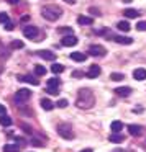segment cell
I'll use <instances>...</instances> for the list:
<instances>
[{"instance_id":"6da1fadb","label":"cell","mask_w":146,"mask_h":152,"mask_svg":"<svg viewBox=\"0 0 146 152\" xmlns=\"http://www.w3.org/2000/svg\"><path fill=\"white\" fill-rule=\"evenodd\" d=\"M94 102H95V98H94V93L90 92L89 88H82L79 90V95H77V102L76 105L79 106V108H92L94 106Z\"/></svg>"},{"instance_id":"7a4b0ae2","label":"cell","mask_w":146,"mask_h":152,"mask_svg":"<svg viewBox=\"0 0 146 152\" xmlns=\"http://www.w3.org/2000/svg\"><path fill=\"white\" fill-rule=\"evenodd\" d=\"M61 13H63V10H61L58 5H44V7L41 8V15H43V18H46L48 21H56L58 18L61 17Z\"/></svg>"},{"instance_id":"3957f363","label":"cell","mask_w":146,"mask_h":152,"mask_svg":"<svg viewBox=\"0 0 146 152\" xmlns=\"http://www.w3.org/2000/svg\"><path fill=\"white\" fill-rule=\"evenodd\" d=\"M58 134H59L61 137H64V139H72L74 137L72 128H71V124H66V123L58 126Z\"/></svg>"},{"instance_id":"277c9868","label":"cell","mask_w":146,"mask_h":152,"mask_svg":"<svg viewBox=\"0 0 146 152\" xmlns=\"http://www.w3.org/2000/svg\"><path fill=\"white\" fill-rule=\"evenodd\" d=\"M89 54L94 57H103L107 54V49L103 46H100V44H92L89 48Z\"/></svg>"},{"instance_id":"5b68a950","label":"cell","mask_w":146,"mask_h":152,"mask_svg":"<svg viewBox=\"0 0 146 152\" xmlns=\"http://www.w3.org/2000/svg\"><path fill=\"white\" fill-rule=\"evenodd\" d=\"M30 96H31V92L28 88H20L17 92V95H15V102H17V103H23V102H27Z\"/></svg>"},{"instance_id":"8992f818","label":"cell","mask_w":146,"mask_h":152,"mask_svg":"<svg viewBox=\"0 0 146 152\" xmlns=\"http://www.w3.org/2000/svg\"><path fill=\"white\" fill-rule=\"evenodd\" d=\"M79 43V39H77L74 34H67V36H64L63 39H61V44L66 48H71V46H76V44Z\"/></svg>"},{"instance_id":"52a82bcc","label":"cell","mask_w":146,"mask_h":152,"mask_svg":"<svg viewBox=\"0 0 146 152\" xmlns=\"http://www.w3.org/2000/svg\"><path fill=\"white\" fill-rule=\"evenodd\" d=\"M23 34L27 38H30V39H35V38L38 36V28L31 26V25H27V26L23 28Z\"/></svg>"},{"instance_id":"ba28073f","label":"cell","mask_w":146,"mask_h":152,"mask_svg":"<svg viewBox=\"0 0 146 152\" xmlns=\"http://www.w3.org/2000/svg\"><path fill=\"white\" fill-rule=\"evenodd\" d=\"M100 72H102V69H100L99 66H90L89 70H87L86 77L87 79H97V77L100 75Z\"/></svg>"},{"instance_id":"9c48e42d","label":"cell","mask_w":146,"mask_h":152,"mask_svg":"<svg viewBox=\"0 0 146 152\" xmlns=\"http://www.w3.org/2000/svg\"><path fill=\"white\" fill-rule=\"evenodd\" d=\"M17 79L20 80V82H27V83H31V85H40V80L35 75H18Z\"/></svg>"},{"instance_id":"30bf717a","label":"cell","mask_w":146,"mask_h":152,"mask_svg":"<svg viewBox=\"0 0 146 152\" xmlns=\"http://www.w3.org/2000/svg\"><path fill=\"white\" fill-rule=\"evenodd\" d=\"M133 77H135V80H146V69H143V67H138V69L133 70Z\"/></svg>"},{"instance_id":"8fae6325","label":"cell","mask_w":146,"mask_h":152,"mask_svg":"<svg viewBox=\"0 0 146 152\" xmlns=\"http://www.w3.org/2000/svg\"><path fill=\"white\" fill-rule=\"evenodd\" d=\"M69 57H71L72 61H76V62H84V61L87 59V54L80 53V51H76V53H71Z\"/></svg>"},{"instance_id":"7c38bea8","label":"cell","mask_w":146,"mask_h":152,"mask_svg":"<svg viewBox=\"0 0 146 152\" xmlns=\"http://www.w3.org/2000/svg\"><path fill=\"white\" fill-rule=\"evenodd\" d=\"M38 56L44 61H54L56 59V54L51 53V51H38Z\"/></svg>"},{"instance_id":"4fadbf2b","label":"cell","mask_w":146,"mask_h":152,"mask_svg":"<svg viewBox=\"0 0 146 152\" xmlns=\"http://www.w3.org/2000/svg\"><path fill=\"white\" fill-rule=\"evenodd\" d=\"M133 90L130 88V87H118V88H115V93L118 96H130L131 95Z\"/></svg>"},{"instance_id":"5bb4252c","label":"cell","mask_w":146,"mask_h":152,"mask_svg":"<svg viewBox=\"0 0 146 152\" xmlns=\"http://www.w3.org/2000/svg\"><path fill=\"white\" fill-rule=\"evenodd\" d=\"M128 131H130V134H131V136H136V137H138V136H141L143 128L139 124H130L128 126Z\"/></svg>"},{"instance_id":"9a60e30c","label":"cell","mask_w":146,"mask_h":152,"mask_svg":"<svg viewBox=\"0 0 146 152\" xmlns=\"http://www.w3.org/2000/svg\"><path fill=\"white\" fill-rule=\"evenodd\" d=\"M112 38L118 44H133V38H128V36H112Z\"/></svg>"},{"instance_id":"2e32d148","label":"cell","mask_w":146,"mask_h":152,"mask_svg":"<svg viewBox=\"0 0 146 152\" xmlns=\"http://www.w3.org/2000/svg\"><path fill=\"white\" fill-rule=\"evenodd\" d=\"M41 108L46 110V111H51V110L54 108V103L51 102V100H48V98H43L41 100Z\"/></svg>"},{"instance_id":"e0dca14e","label":"cell","mask_w":146,"mask_h":152,"mask_svg":"<svg viewBox=\"0 0 146 152\" xmlns=\"http://www.w3.org/2000/svg\"><path fill=\"white\" fill-rule=\"evenodd\" d=\"M123 129V123L122 121H112V124H110V131L112 132H120Z\"/></svg>"},{"instance_id":"ac0fdd59","label":"cell","mask_w":146,"mask_h":152,"mask_svg":"<svg viewBox=\"0 0 146 152\" xmlns=\"http://www.w3.org/2000/svg\"><path fill=\"white\" fill-rule=\"evenodd\" d=\"M21 145L18 144H5L4 145V152H20Z\"/></svg>"},{"instance_id":"d6986e66","label":"cell","mask_w":146,"mask_h":152,"mask_svg":"<svg viewBox=\"0 0 146 152\" xmlns=\"http://www.w3.org/2000/svg\"><path fill=\"white\" fill-rule=\"evenodd\" d=\"M77 23L84 26V25H92V23H94V20H92V17H84V15H82V17L77 18Z\"/></svg>"},{"instance_id":"ffe728a7","label":"cell","mask_w":146,"mask_h":152,"mask_svg":"<svg viewBox=\"0 0 146 152\" xmlns=\"http://www.w3.org/2000/svg\"><path fill=\"white\" fill-rule=\"evenodd\" d=\"M117 28H118L120 31H123V33H126V31H130V23L128 21H118V23H117Z\"/></svg>"},{"instance_id":"44dd1931","label":"cell","mask_w":146,"mask_h":152,"mask_svg":"<svg viewBox=\"0 0 146 152\" xmlns=\"http://www.w3.org/2000/svg\"><path fill=\"white\" fill-rule=\"evenodd\" d=\"M108 139H110V142H123V136L122 134H118V132H112V134L108 136Z\"/></svg>"},{"instance_id":"7402d4cb","label":"cell","mask_w":146,"mask_h":152,"mask_svg":"<svg viewBox=\"0 0 146 152\" xmlns=\"http://www.w3.org/2000/svg\"><path fill=\"white\" fill-rule=\"evenodd\" d=\"M123 15H125L126 18H136L139 13H138L136 10H133V8H126V10L123 12Z\"/></svg>"},{"instance_id":"603a6c76","label":"cell","mask_w":146,"mask_h":152,"mask_svg":"<svg viewBox=\"0 0 146 152\" xmlns=\"http://www.w3.org/2000/svg\"><path fill=\"white\" fill-rule=\"evenodd\" d=\"M51 70H53V74H63L64 66L63 64H53V66H51Z\"/></svg>"},{"instance_id":"cb8c5ba5","label":"cell","mask_w":146,"mask_h":152,"mask_svg":"<svg viewBox=\"0 0 146 152\" xmlns=\"http://www.w3.org/2000/svg\"><path fill=\"white\" fill-rule=\"evenodd\" d=\"M0 124L2 126H10L12 124V118H8L7 115H0Z\"/></svg>"},{"instance_id":"d4e9b609","label":"cell","mask_w":146,"mask_h":152,"mask_svg":"<svg viewBox=\"0 0 146 152\" xmlns=\"http://www.w3.org/2000/svg\"><path fill=\"white\" fill-rule=\"evenodd\" d=\"M123 79H125V75H123V74H120V72L110 74V80H113V82H120V80H123Z\"/></svg>"},{"instance_id":"484cf974","label":"cell","mask_w":146,"mask_h":152,"mask_svg":"<svg viewBox=\"0 0 146 152\" xmlns=\"http://www.w3.org/2000/svg\"><path fill=\"white\" fill-rule=\"evenodd\" d=\"M59 85H61V80H59V79H56V77H53V79L48 80V87H54V88H59Z\"/></svg>"},{"instance_id":"4316f807","label":"cell","mask_w":146,"mask_h":152,"mask_svg":"<svg viewBox=\"0 0 146 152\" xmlns=\"http://www.w3.org/2000/svg\"><path fill=\"white\" fill-rule=\"evenodd\" d=\"M58 33L59 34H72V28L71 26H63V28H58Z\"/></svg>"},{"instance_id":"83f0119b","label":"cell","mask_w":146,"mask_h":152,"mask_svg":"<svg viewBox=\"0 0 146 152\" xmlns=\"http://www.w3.org/2000/svg\"><path fill=\"white\" fill-rule=\"evenodd\" d=\"M35 74H36L38 77H40V75H44V74H46V69H44L43 66H35Z\"/></svg>"},{"instance_id":"f1b7e54d","label":"cell","mask_w":146,"mask_h":152,"mask_svg":"<svg viewBox=\"0 0 146 152\" xmlns=\"http://www.w3.org/2000/svg\"><path fill=\"white\" fill-rule=\"evenodd\" d=\"M21 129H25V132H28V134H33V128L27 123H21Z\"/></svg>"},{"instance_id":"f546056e","label":"cell","mask_w":146,"mask_h":152,"mask_svg":"<svg viewBox=\"0 0 146 152\" xmlns=\"http://www.w3.org/2000/svg\"><path fill=\"white\" fill-rule=\"evenodd\" d=\"M67 105H69V103H67V100H64V98L58 100V103H56V106H58V108H66Z\"/></svg>"},{"instance_id":"4dcf8cb0","label":"cell","mask_w":146,"mask_h":152,"mask_svg":"<svg viewBox=\"0 0 146 152\" xmlns=\"http://www.w3.org/2000/svg\"><path fill=\"white\" fill-rule=\"evenodd\" d=\"M136 30L138 31H146V21H138V23H136Z\"/></svg>"},{"instance_id":"1f68e13d","label":"cell","mask_w":146,"mask_h":152,"mask_svg":"<svg viewBox=\"0 0 146 152\" xmlns=\"http://www.w3.org/2000/svg\"><path fill=\"white\" fill-rule=\"evenodd\" d=\"M12 48L13 49H21L23 48V41H12Z\"/></svg>"},{"instance_id":"d6a6232c","label":"cell","mask_w":146,"mask_h":152,"mask_svg":"<svg viewBox=\"0 0 146 152\" xmlns=\"http://www.w3.org/2000/svg\"><path fill=\"white\" fill-rule=\"evenodd\" d=\"M10 21V18H8V15L7 13H0V23H8Z\"/></svg>"},{"instance_id":"836d02e7","label":"cell","mask_w":146,"mask_h":152,"mask_svg":"<svg viewBox=\"0 0 146 152\" xmlns=\"http://www.w3.org/2000/svg\"><path fill=\"white\" fill-rule=\"evenodd\" d=\"M46 92L49 93V95H58V93H59V92H58V88H54V87H48Z\"/></svg>"},{"instance_id":"e575fe53","label":"cell","mask_w":146,"mask_h":152,"mask_svg":"<svg viewBox=\"0 0 146 152\" xmlns=\"http://www.w3.org/2000/svg\"><path fill=\"white\" fill-rule=\"evenodd\" d=\"M4 28H5V30H7V31H13L15 25L12 23V21H8V23H5V25H4Z\"/></svg>"},{"instance_id":"d590c367","label":"cell","mask_w":146,"mask_h":152,"mask_svg":"<svg viewBox=\"0 0 146 152\" xmlns=\"http://www.w3.org/2000/svg\"><path fill=\"white\" fill-rule=\"evenodd\" d=\"M89 12H90V13L94 15V17H99V15H100L99 8H94V7H90V8H89Z\"/></svg>"},{"instance_id":"8d00e7d4","label":"cell","mask_w":146,"mask_h":152,"mask_svg":"<svg viewBox=\"0 0 146 152\" xmlns=\"http://www.w3.org/2000/svg\"><path fill=\"white\" fill-rule=\"evenodd\" d=\"M31 144H33V145H36V147H41V145H43V142H41V141H38V139H31Z\"/></svg>"},{"instance_id":"74e56055","label":"cell","mask_w":146,"mask_h":152,"mask_svg":"<svg viewBox=\"0 0 146 152\" xmlns=\"http://www.w3.org/2000/svg\"><path fill=\"white\" fill-rule=\"evenodd\" d=\"M10 5H17V4H20V0H7Z\"/></svg>"},{"instance_id":"f35d334b","label":"cell","mask_w":146,"mask_h":152,"mask_svg":"<svg viewBox=\"0 0 146 152\" xmlns=\"http://www.w3.org/2000/svg\"><path fill=\"white\" fill-rule=\"evenodd\" d=\"M5 111H7V110H5V105H0V115H5Z\"/></svg>"},{"instance_id":"ab89813d","label":"cell","mask_w":146,"mask_h":152,"mask_svg":"<svg viewBox=\"0 0 146 152\" xmlns=\"http://www.w3.org/2000/svg\"><path fill=\"white\" fill-rule=\"evenodd\" d=\"M72 75H74V77H82V75H84V74H82V72H74V74H72Z\"/></svg>"},{"instance_id":"60d3db41","label":"cell","mask_w":146,"mask_h":152,"mask_svg":"<svg viewBox=\"0 0 146 152\" xmlns=\"http://www.w3.org/2000/svg\"><path fill=\"white\" fill-rule=\"evenodd\" d=\"M30 20V17H28V15H25V17H21V21H28Z\"/></svg>"},{"instance_id":"b9f144b4","label":"cell","mask_w":146,"mask_h":152,"mask_svg":"<svg viewBox=\"0 0 146 152\" xmlns=\"http://www.w3.org/2000/svg\"><path fill=\"white\" fill-rule=\"evenodd\" d=\"M64 2H66V4H71V5L76 4V0H64Z\"/></svg>"},{"instance_id":"7bdbcfd3","label":"cell","mask_w":146,"mask_h":152,"mask_svg":"<svg viewBox=\"0 0 146 152\" xmlns=\"http://www.w3.org/2000/svg\"><path fill=\"white\" fill-rule=\"evenodd\" d=\"M80 152H92V149H84V151H80Z\"/></svg>"},{"instance_id":"ee69618b","label":"cell","mask_w":146,"mask_h":152,"mask_svg":"<svg viewBox=\"0 0 146 152\" xmlns=\"http://www.w3.org/2000/svg\"><path fill=\"white\" fill-rule=\"evenodd\" d=\"M113 152H123V151H120V149H115V151H113Z\"/></svg>"},{"instance_id":"f6af8a7d","label":"cell","mask_w":146,"mask_h":152,"mask_svg":"<svg viewBox=\"0 0 146 152\" xmlns=\"http://www.w3.org/2000/svg\"><path fill=\"white\" fill-rule=\"evenodd\" d=\"M0 72H2V67H0Z\"/></svg>"}]
</instances>
